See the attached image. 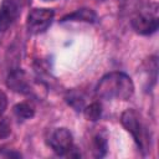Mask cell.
Instances as JSON below:
<instances>
[{
  "instance_id": "1",
  "label": "cell",
  "mask_w": 159,
  "mask_h": 159,
  "mask_svg": "<svg viewBox=\"0 0 159 159\" xmlns=\"http://www.w3.org/2000/svg\"><path fill=\"white\" fill-rule=\"evenodd\" d=\"M134 93V83L124 72H109L96 87V94L103 99L127 101Z\"/></svg>"
},
{
  "instance_id": "2",
  "label": "cell",
  "mask_w": 159,
  "mask_h": 159,
  "mask_svg": "<svg viewBox=\"0 0 159 159\" xmlns=\"http://www.w3.org/2000/svg\"><path fill=\"white\" fill-rule=\"evenodd\" d=\"M120 122L127 132L132 134L134 138L138 148L142 152L148 150L149 148V133L147 130V127L144 125L143 120L140 119V116L134 109H127L122 113Z\"/></svg>"
},
{
  "instance_id": "3",
  "label": "cell",
  "mask_w": 159,
  "mask_h": 159,
  "mask_svg": "<svg viewBox=\"0 0 159 159\" xmlns=\"http://www.w3.org/2000/svg\"><path fill=\"white\" fill-rule=\"evenodd\" d=\"M55 17V11L46 7L32 9L26 19V29L32 35H39L45 32L52 24Z\"/></svg>"
},
{
  "instance_id": "4",
  "label": "cell",
  "mask_w": 159,
  "mask_h": 159,
  "mask_svg": "<svg viewBox=\"0 0 159 159\" xmlns=\"http://www.w3.org/2000/svg\"><path fill=\"white\" fill-rule=\"evenodd\" d=\"M48 144L56 154L66 155L73 149V137L67 128H57L51 133Z\"/></svg>"
},
{
  "instance_id": "5",
  "label": "cell",
  "mask_w": 159,
  "mask_h": 159,
  "mask_svg": "<svg viewBox=\"0 0 159 159\" xmlns=\"http://www.w3.org/2000/svg\"><path fill=\"white\" fill-rule=\"evenodd\" d=\"M132 27L139 35H152L158 29V16L155 14L142 12L133 17Z\"/></svg>"
},
{
  "instance_id": "6",
  "label": "cell",
  "mask_w": 159,
  "mask_h": 159,
  "mask_svg": "<svg viewBox=\"0 0 159 159\" xmlns=\"http://www.w3.org/2000/svg\"><path fill=\"white\" fill-rule=\"evenodd\" d=\"M19 6L14 0H2L0 5V31L7 30L19 16Z\"/></svg>"
},
{
  "instance_id": "7",
  "label": "cell",
  "mask_w": 159,
  "mask_h": 159,
  "mask_svg": "<svg viewBox=\"0 0 159 159\" xmlns=\"http://www.w3.org/2000/svg\"><path fill=\"white\" fill-rule=\"evenodd\" d=\"M7 87L14 92L29 94L31 92L30 80L22 70H14L7 76Z\"/></svg>"
},
{
  "instance_id": "8",
  "label": "cell",
  "mask_w": 159,
  "mask_h": 159,
  "mask_svg": "<svg viewBox=\"0 0 159 159\" xmlns=\"http://www.w3.org/2000/svg\"><path fill=\"white\" fill-rule=\"evenodd\" d=\"M62 21H86V22H96L97 15L91 9H78L72 14L66 15Z\"/></svg>"
},
{
  "instance_id": "9",
  "label": "cell",
  "mask_w": 159,
  "mask_h": 159,
  "mask_svg": "<svg viewBox=\"0 0 159 159\" xmlns=\"http://www.w3.org/2000/svg\"><path fill=\"white\" fill-rule=\"evenodd\" d=\"M14 113L19 119L25 120V119H31L35 116V109L30 103L21 102L14 107Z\"/></svg>"
},
{
  "instance_id": "10",
  "label": "cell",
  "mask_w": 159,
  "mask_h": 159,
  "mask_svg": "<svg viewBox=\"0 0 159 159\" xmlns=\"http://www.w3.org/2000/svg\"><path fill=\"white\" fill-rule=\"evenodd\" d=\"M83 113H84V117L88 119V120H92V122H96L101 118V114H102V106L97 102L94 103H91L89 106L84 107L83 108Z\"/></svg>"
},
{
  "instance_id": "11",
  "label": "cell",
  "mask_w": 159,
  "mask_h": 159,
  "mask_svg": "<svg viewBox=\"0 0 159 159\" xmlns=\"http://www.w3.org/2000/svg\"><path fill=\"white\" fill-rule=\"evenodd\" d=\"M93 153L97 158H101L107 153V139L101 134H97L93 138Z\"/></svg>"
},
{
  "instance_id": "12",
  "label": "cell",
  "mask_w": 159,
  "mask_h": 159,
  "mask_svg": "<svg viewBox=\"0 0 159 159\" xmlns=\"http://www.w3.org/2000/svg\"><path fill=\"white\" fill-rule=\"evenodd\" d=\"M67 102L76 111H81L83 108V99L78 94H70V98L67 99Z\"/></svg>"
},
{
  "instance_id": "13",
  "label": "cell",
  "mask_w": 159,
  "mask_h": 159,
  "mask_svg": "<svg viewBox=\"0 0 159 159\" xmlns=\"http://www.w3.org/2000/svg\"><path fill=\"white\" fill-rule=\"evenodd\" d=\"M11 127L6 119H0V139H5L10 135Z\"/></svg>"
},
{
  "instance_id": "14",
  "label": "cell",
  "mask_w": 159,
  "mask_h": 159,
  "mask_svg": "<svg viewBox=\"0 0 159 159\" xmlns=\"http://www.w3.org/2000/svg\"><path fill=\"white\" fill-rule=\"evenodd\" d=\"M6 107H7V97L2 91H0V118L5 113Z\"/></svg>"
}]
</instances>
